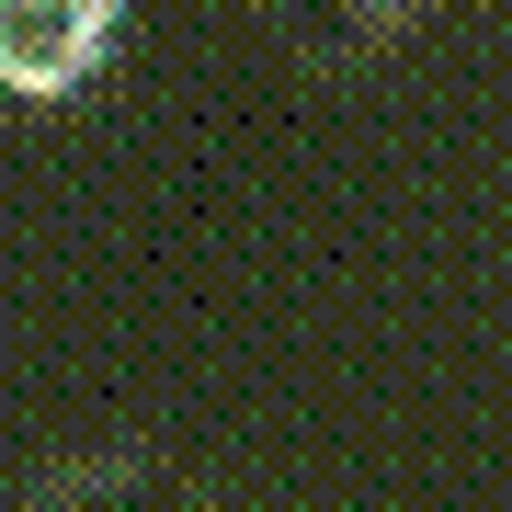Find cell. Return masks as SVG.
<instances>
[{
    "mask_svg": "<svg viewBox=\"0 0 512 512\" xmlns=\"http://www.w3.org/2000/svg\"><path fill=\"white\" fill-rule=\"evenodd\" d=\"M126 0H0V92L12 103H69L103 80Z\"/></svg>",
    "mask_w": 512,
    "mask_h": 512,
    "instance_id": "6da1fadb",
    "label": "cell"
},
{
    "mask_svg": "<svg viewBox=\"0 0 512 512\" xmlns=\"http://www.w3.org/2000/svg\"><path fill=\"white\" fill-rule=\"evenodd\" d=\"M399 12H410V0H285L296 46H319V57H353V46H376Z\"/></svg>",
    "mask_w": 512,
    "mask_h": 512,
    "instance_id": "7a4b0ae2",
    "label": "cell"
},
{
    "mask_svg": "<svg viewBox=\"0 0 512 512\" xmlns=\"http://www.w3.org/2000/svg\"><path fill=\"white\" fill-rule=\"evenodd\" d=\"M46 512H160L148 478H69V490H46Z\"/></svg>",
    "mask_w": 512,
    "mask_h": 512,
    "instance_id": "3957f363",
    "label": "cell"
}]
</instances>
